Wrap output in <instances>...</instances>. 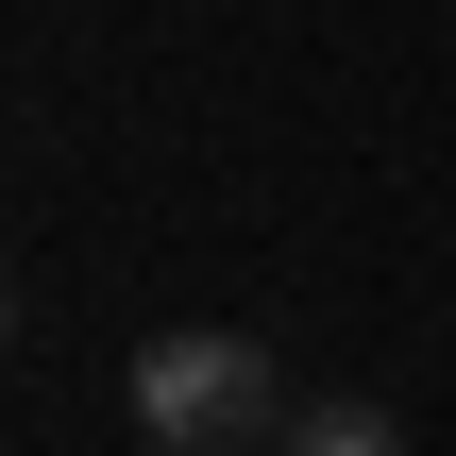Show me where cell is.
<instances>
[{"instance_id": "cell-1", "label": "cell", "mask_w": 456, "mask_h": 456, "mask_svg": "<svg viewBox=\"0 0 456 456\" xmlns=\"http://www.w3.org/2000/svg\"><path fill=\"white\" fill-rule=\"evenodd\" d=\"M118 406H135L152 456H254V440H288V372H271V338H237V322H169V338H135Z\"/></svg>"}, {"instance_id": "cell-2", "label": "cell", "mask_w": 456, "mask_h": 456, "mask_svg": "<svg viewBox=\"0 0 456 456\" xmlns=\"http://www.w3.org/2000/svg\"><path fill=\"white\" fill-rule=\"evenodd\" d=\"M271 456H406V423L372 406V389H338V406H288V440Z\"/></svg>"}]
</instances>
